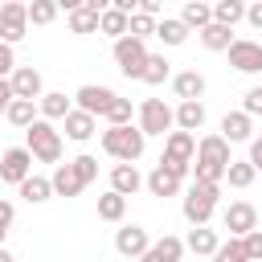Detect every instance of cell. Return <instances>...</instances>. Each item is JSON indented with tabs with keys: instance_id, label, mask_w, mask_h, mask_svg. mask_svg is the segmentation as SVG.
Returning a JSON list of instances; mask_svg holds the SVG:
<instances>
[{
	"instance_id": "6da1fadb",
	"label": "cell",
	"mask_w": 262,
	"mask_h": 262,
	"mask_svg": "<svg viewBox=\"0 0 262 262\" xmlns=\"http://www.w3.org/2000/svg\"><path fill=\"white\" fill-rule=\"evenodd\" d=\"M98 143H102V151L111 160H139L143 147H147V131L139 123H106Z\"/></svg>"
},
{
	"instance_id": "7a4b0ae2",
	"label": "cell",
	"mask_w": 262,
	"mask_h": 262,
	"mask_svg": "<svg viewBox=\"0 0 262 262\" xmlns=\"http://www.w3.org/2000/svg\"><path fill=\"white\" fill-rule=\"evenodd\" d=\"M217 201H221V180H196L184 188V201H180V213L188 225H209V217L217 213Z\"/></svg>"
},
{
	"instance_id": "3957f363",
	"label": "cell",
	"mask_w": 262,
	"mask_h": 262,
	"mask_svg": "<svg viewBox=\"0 0 262 262\" xmlns=\"http://www.w3.org/2000/svg\"><path fill=\"white\" fill-rule=\"evenodd\" d=\"M25 143H29L33 160H41V164H57V160H61V131H57L53 119H45V115H37V119L25 127Z\"/></svg>"
},
{
	"instance_id": "277c9868",
	"label": "cell",
	"mask_w": 262,
	"mask_h": 262,
	"mask_svg": "<svg viewBox=\"0 0 262 262\" xmlns=\"http://www.w3.org/2000/svg\"><path fill=\"white\" fill-rule=\"evenodd\" d=\"M192 160H196V139H192V131L172 127V131L164 135V156H160V164H168L176 176H192Z\"/></svg>"
},
{
	"instance_id": "5b68a950",
	"label": "cell",
	"mask_w": 262,
	"mask_h": 262,
	"mask_svg": "<svg viewBox=\"0 0 262 262\" xmlns=\"http://www.w3.org/2000/svg\"><path fill=\"white\" fill-rule=\"evenodd\" d=\"M111 57H115V66H119L123 78H139L143 74V61H147V41L135 37V33H123V37H115Z\"/></svg>"
},
{
	"instance_id": "8992f818",
	"label": "cell",
	"mask_w": 262,
	"mask_h": 262,
	"mask_svg": "<svg viewBox=\"0 0 262 262\" xmlns=\"http://www.w3.org/2000/svg\"><path fill=\"white\" fill-rule=\"evenodd\" d=\"M139 127L147 131V135H168L172 127H176V111L164 102V98H143L139 102Z\"/></svg>"
},
{
	"instance_id": "52a82bcc",
	"label": "cell",
	"mask_w": 262,
	"mask_h": 262,
	"mask_svg": "<svg viewBox=\"0 0 262 262\" xmlns=\"http://www.w3.org/2000/svg\"><path fill=\"white\" fill-rule=\"evenodd\" d=\"M29 4L25 0H4L0 4V41H25V33H29Z\"/></svg>"
},
{
	"instance_id": "ba28073f",
	"label": "cell",
	"mask_w": 262,
	"mask_h": 262,
	"mask_svg": "<svg viewBox=\"0 0 262 262\" xmlns=\"http://www.w3.org/2000/svg\"><path fill=\"white\" fill-rule=\"evenodd\" d=\"M229 53V66L237 74H262V41H250V37H233V45L225 49Z\"/></svg>"
},
{
	"instance_id": "9c48e42d",
	"label": "cell",
	"mask_w": 262,
	"mask_h": 262,
	"mask_svg": "<svg viewBox=\"0 0 262 262\" xmlns=\"http://www.w3.org/2000/svg\"><path fill=\"white\" fill-rule=\"evenodd\" d=\"M29 172H33V151H29V143H25V147H8V151L0 156V180H4V184H20Z\"/></svg>"
},
{
	"instance_id": "30bf717a",
	"label": "cell",
	"mask_w": 262,
	"mask_h": 262,
	"mask_svg": "<svg viewBox=\"0 0 262 262\" xmlns=\"http://www.w3.org/2000/svg\"><path fill=\"white\" fill-rule=\"evenodd\" d=\"M143 188H147L151 196H160V201H164V196H180V188H184V176H176L168 164H156V168L143 176Z\"/></svg>"
},
{
	"instance_id": "8fae6325",
	"label": "cell",
	"mask_w": 262,
	"mask_h": 262,
	"mask_svg": "<svg viewBox=\"0 0 262 262\" xmlns=\"http://www.w3.org/2000/svg\"><path fill=\"white\" fill-rule=\"evenodd\" d=\"M221 225H225L229 233L246 237V233L258 225V209H254L250 201H229V205H225V213H221Z\"/></svg>"
},
{
	"instance_id": "7c38bea8",
	"label": "cell",
	"mask_w": 262,
	"mask_h": 262,
	"mask_svg": "<svg viewBox=\"0 0 262 262\" xmlns=\"http://www.w3.org/2000/svg\"><path fill=\"white\" fill-rule=\"evenodd\" d=\"M147 246H151V237H147L143 225H123V229H115V254H119V258H143Z\"/></svg>"
},
{
	"instance_id": "4fadbf2b",
	"label": "cell",
	"mask_w": 262,
	"mask_h": 262,
	"mask_svg": "<svg viewBox=\"0 0 262 262\" xmlns=\"http://www.w3.org/2000/svg\"><path fill=\"white\" fill-rule=\"evenodd\" d=\"M115 102V90L111 86H94V82H86V86H78L74 90V106H82V111H90V115H106V106Z\"/></svg>"
},
{
	"instance_id": "5bb4252c",
	"label": "cell",
	"mask_w": 262,
	"mask_h": 262,
	"mask_svg": "<svg viewBox=\"0 0 262 262\" xmlns=\"http://www.w3.org/2000/svg\"><path fill=\"white\" fill-rule=\"evenodd\" d=\"M61 131H66V139L86 143L90 135H98V115H90V111H82V106H70V115L61 119Z\"/></svg>"
},
{
	"instance_id": "9a60e30c",
	"label": "cell",
	"mask_w": 262,
	"mask_h": 262,
	"mask_svg": "<svg viewBox=\"0 0 262 262\" xmlns=\"http://www.w3.org/2000/svg\"><path fill=\"white\" fill-rule=\"evenodd\" d=\"M221 135L229 143H250L254 139V115L250 111H225L221 115Z\"/></svg>"
},
{
	"instance_id": "2e32d148",
	"label": "cell",
	"mask_w": 262,
	"mask_h": 262,
	"mask_svg": "<svg viewBox=\"0 0 262 262\" xmlns=\"http://www.w3.org/2000/svg\"><path fill=\"white\" fill-rule=\"evenodd\" d=\"M8 78H12V90H16L20 98H41V94H45V78H41V70H33V66H16Z\"/></svg>"
},
{
	"instance_id": "e0dca14e",
	"label": "cell",
	"mask_w": 262,
	"mask_h": 262,
	"mask_svg": "<svg viewBox=\"0 0 262 262\" xmlns=\"http://www.w3.org/2000/svg\"><path fill=\"white\" fill-rule=\"evenodd\" d=\"M111 188H119L123 196H135V192L143 188V176H139L135 160H119V164L111 168Z\"/></svg>"
},
{
	"instance_id": "ac0fdd59",
	"label": "cell",
	"mask_w": 262,
	"mask_h": 262,
	"mask_svg": "<svg viewBox=\"0 0 262 262\" xmlns=\"http://www.w3.org/2000/svg\"><path fill=\"white\" fill-rule=\"evenodd\" d=\"M196 160H205V164H229L233 156H229V139L225 135H201L196 139Z\"/></svg>"
},
{
	"instance_id": "d6986e66",
	"label": "cell",
	"mask_w": 262,
	"mask_h": 262,
	"mask_svg": "<svg viewBox=\"0 0 262 262\" xmlns=\"http://www.w3.org/2000/svg\"><path fill=\"white\" fill-rule=\"evenodd\" d=\"M49 180H53V196H78V192L86 188V180L78 176V168H74V160H70V164H57Z\"/></svg>"
},
{
	"instance_id": "ffe728a7",
	"label": "cell",
	"mask_w": 262,
	"mask_h": 262,
	"mask_svg": "<svg viewBox=\"0 0 262 262\" xmlns=\"http://www.w3.org/2000/svg\"><path fill=\"white\" fill-rule=\"evenodd\" d=\"M188 254V246L180 242V237H172V233H164L160 242H151L147 246V254H143V262H180Z\"/></svg>"
},
{
	"instance_id": "44dd1931",
	"label": "cell",
	"mask_w": 262,
	"mask_h": 262,
	"mask_svg": "<svg viewBox=\"0 0 262 262\" xmlns=\"http://www.w3.org/2000/svg\"><path fill=\"white\" fill-rule=\"evenodd\" d=\"M196 37H201V45H205V49H213V53H225V49L233 45V25L209 20L205 29H196Z\"/></svg>"
},
{
	"instance_id": "7402d4cb",
	"label": "cell",
	"mask_w": 262,
	"mask_h": 262,
	"mask_svg": "<svg viewBox=\"0 0 262 262\" xmlns=\"http://www.w3.org/2000/svg\"><path fill=\"white\" fill-rule=\"evenodd\" d=\"M184 246H188V254H196V258H213L221 242H217V229H209V225H192L188 237H184Z\"/></svg>"
},
{
	"instance_id": "603a6c76",
	"label": "cell",
	"mask_w": 262,
	"mask_h": 262,
	"mask_svg": "<svg viewBox=\"0 0 262 262\" xmlns=\"http://www.w3.org/2000/svg\"><path fill=\"white\" fill-rule=\"evenodd\" d=\"M205 74L201 70H180V74H172V90H176V98H205Z\"/></svg>"
},
{
	"instance_id": "cb8c5ba5",
	"label": "cell",
	"mask_w": 262,
	"mask_h": 262,
	"mask_svg": "<svg viewBox=\"0 0 262 262\" xmlns=\"http://www.w3.org/2000/svg\"><path fill=\"white\" fill-rule=\"evenodd\" d=\"M188 25H184V16H164V20H156V37L168 45V49H176V45H184L188 41Z\"/></svg>"
},
{
	"instance_id": "d4e9b609",
	"label": "cell",
	"mask_w": 262,
	"mask_h": 262,
	"mask_svg": "<svg viewBox=\"0 0 262 262\" xmlns=\"http://www.w3.org/2000/svg\"><path fill=\"white\" fill-rule=\"evenodd\" d=\"M16 192H20L29 205H45V201L53 196V180H49V176H33V172H29V176L16 184Z\"/></svg>"
},
{
	"instance_id": "484cf974",
	"label": "cell",
	"mask_w": 262,
	"mask_h": 262,
	"mask_svg": "<svg viewBox=\"0 0 262 262\" xmlns=\"http://www.w3.org/2000/svg\"><path fill=\"white\" fill-rule=\"evenodd\" d=\"M70 106H74V98H70L66 90H45V94L37 98V111H41L45 119H66Z\"/></svg>"
},
{
	"instance_id": "4316f807",
	"label": "cell",
	"mask_w": 262,
	"mask_h": 262,
	"mask_svg": "<svg viewBox=\"0 0 262 262\" xmlns=\"http://www.w3.org/2000/svg\"><path fill=\"white\" fill-rule=\"evenodd\" d=\"M176 127L201 131V127H205V102H201V98H180V106H176Z\"/></svg>"
},
{
	"instance_id": "83f0119b",
	"label": "cell",
	"mask_w": 262,
	"mask_h": 262,
	"mask_svg": "<svg viewBox=\"0 0 262 262\" xmlns=\"http://www.w3.org/2000/svg\"><path fill=\"white\" fill-rule=\"evenodd\" d=\"M98 217L111 221V225H119V221L127 217V196H123L119 188H106V192L98 196Z\"/></svg>"
},
{
	"instance_id": "f1b7e54d",
	"label": "cell",
	"mask_w": 262,
	"mask_h": 262,
	"mask_svg": "<svg viewBox=\"0 0 262 262\" xmlns=\"http://www.w3.org/2000/svg\"><path fill=\"white\" fill-rule=\"evenodd\" d=\"M127 20H131V12H123V8H115V4H111V8H102V12H98V33L115 41V37H123V33H127Z\"/></svg>"
},
{
	"instance_id": "f546056e",
	"label": "cell",
	"mask_w": 262,
	"mask_h": 262,
	"mask_svg": "<svg viewBox=\"0 0 262 262\" xmlns=\"http://www.w3.org/2000/svg\"><path fill=\"white\" fill-rule=\"evenodd\" d=\"M172 78V61L164 57V53H147V61H143V74H139V82H147V86H164Z\"/></svg>"
},
{
	"instance_id": "4dcf8cb0",
	"label": "cell",
	"mask_w": 262,
	"mask_h": 262,
	"mask_svg": "<svg viewBox=\"0 0 262 262\" xmlns=\"http://www.w3.org/2000/svg\"><path fill=\"white\" fill-rule=\"evenodd\" d=\"M37 115H41V111H37V98H20V94H16V98L8 102V111H4V119H8L12 127H20V131H25Z\"/></svg>"
},
{
	"instance_id": "1f68e13d",
	"label": "cell",
	"mask_w": 262,
	"mask_h": 262,
	"mask_svg": "<svg viewBox=\"0 0 262 262\" xmlns=\"http://www.w3.org/2000/svg\"><path fill=\"white\" fill-rule=\"evenodd\" d=\"M225 180H229V188H250L258 180V168L250 160H229L225 164Z\"/></svg>"
},
{
	"instance_id": "d6a6232c",
	"label": "cell",
	"mask_w": 262,
	"mask_h": 262,
	"mask_svg": "<svg viewBox=\"0 0 262 262\" xmlns=\"http://www.w3.org/2000/svg\"><path fill=\"white\" fill-rule=\"evenodd\" d=\"M66 16H70V33H74V37H90V33H98V12H94V8L82 4V8H74V12H66Z\"/></svg>"
},
{
	"instance_id": "836d02e7",
	"label": "cell",
	"mask_w": 262,
	"mask_h": 262,
	"mask_svg": "<svg viewBox=\"0 0 262 262\" xmlns=\"http://www.w3.org/2000/svg\"><path fill=\"white\" fill-rule=\"evenodd\" d=\"M180 16H184L188 29H205V25L213 20V4H209V0H188V4L180 8Z\"/></svg>"
},
{
	"instance_id": "e575fe53",
	"label": "cell",
	"mask_w": 262,
	"mask_h": 262,
	"mask_svg": "<svg viewBox=\"0 0 262 262\" xmlns=\"http://www.w3.org/2000/svg\"><path fill=\"white\" fill-rule=\"evenodd\" d=\"M213 20H221V25L246 20V0H213Z\"/></svg>"
},
{
	"instance_id": "d590c367",
	"label": "cell",
	"mask_w": 262,
	"mask_h": 262,
	"mask_svg": "<svg viewBox=\"0 0 262 262\" xmlns=\"http://www.w3.org/2000/svg\"><path fill=\"white\" fill-rule=\"evenodd\" d=\"M213 258H217V262H250V258H246V242H242L237 233H229V242H221Z\"/></svg>"
},
{
	"instance_id": "8d00e7d4",
	"label": "cell",
	"mask_w": 262,
	"mask_h": 262,
	"mask_svg": "<svg viewBox=\"0 0 262 262\" xmlns=\"http://www.w3.org/2000/svg\"><path fill=\"white\" fill-rule=\"evenodd\" d=\"M57 12H61V8H57V0H33V4H29V20H33V25H41V29H45V25H53V20H57Z\"/></svg>"
},
{
	"instance_id": "74e56055",
	"label": "cell",
	"mask_w": 262,
	"mask_h": 262,
	"mask_svg": "<svg viewBox=\"0 0 262 262\" xmlns=\"http://www.w3.org/2000/svg\"><path fill=\"white\" fill-rule=\"evenodd\" d=\"M127 33H135V37H156V16L151 12H143V8H135L131 12V20H127Z\"/></svg>"
},
{
	"instance_id": "f35d334b",
	"label": "cell",
	"mask_w": 262,
	"mask_h": 262,
	"mask_svg": "<svg viewBox=\"0 0 262 262\" xmlns=\"http://www.w3.org/2000/svg\"><path fill=\"white\" fill-rule=\"evenodd\" d=\"M131 115H135V111H131V98H119V94H115V102L106 106L102 119H106V123H131Z\"/></svg>"
},
{
	"instance_id": "ab89813d",
	"label": "cell",
	"mask_w": 262,
	"mask_h": 262,
	"mask_svg": "<svg viewBox=\"0 0 262 262\" xmlns=\"http://www.w3.org/2000/svg\"><path fill=\"white\" fill-rule=\"evenodd\" d=\"M74 168H78V176H82L86 184H94V180H98V156H78V160H74Z\"/></svg>"
},
{
	"instance_id": "60d3db41",
	"label": "cell",
	"mask_w": 262,
	"mask_h": 262,
	"mask_svg": "<svg viewBox=\"0 0 262 262\" xmlns=\"http://www.w3.org/2000/svg\"><path fill=\"white\" fill-rule=\"evenodd\" d=\"M242 242H246V258H250V262H258V258H262V229L254 225V229H250Z\"/></svg>"
},
{
	"instance_id": "b9f144b4",
	"label": "cell",
	"mask_w": 262,
	"mask_h": 262,
	"mask_svg": "<svg viewBox=\"0 0 262 262\" xmlns=\"http://www.w3.org/2000/svg\"><path fill=\"white\" fill-rule=\"evenodd\" d=\"M242 111H250V115H262V86H250V90L242 94Z\"/></svg>"
},
{
	"instance_id": "7bdbcfd3",
	"label": "cell",
	"mask_w": 262,
	"mask_h": 262,
	"mask_svg": "<svg viewBox=\"0 0 262 262\" xmlns=\"http://www.w3.org/2000/svg\"><path fill=\"white\" fill-rule=\"evenodd\" d=\"M16 70V53H12V41H0V74H12Z\"/></svg>"
},
{
	"instance_id": "ee69618b",
	"label": "cell",
	"mask_w": 262,
	"mask_h": 262,
	"mask_svg": "<svg viewBox=\"0 0 262 262\" xmlns=\"http://www.w3.org/2000/svg\"><path fill=\"white\" fill-rule=\"evenodd\" d=\"M12 98H16V90H12V78H8V74H0V115L8 111V102H12Z\"/></svg>"
},
{
	"instance_id": "f6af8a7d",
	"label": "cell",
	"mask_w": 262,
	"mask_h": 262,
	"mask_svg": "<svg viewBox=\"0 0 262 262\" xmlns=\"http://www.w3.org/2000/svg\"><path fill=\"white\" fill-rule=\"evenodd\" d=\"M12 221H16V205L0 196V225H8V229H12Z\"/></svg>"
},
{
	"instance_id": "bcb514c9",
	"label": "cell",
	"mask_w": 262,
	"mask_h": 262,
	"mask_svg": "<svg viewBox=\"0 0 262 262\" xmlns=\"http://www.w3.org/2000/svg\"><path fill=\"white\" fill-rule=\"evenodd\" d=\"M246 20L262 33V0H254V4H246Z\"/></svg>"
},
{
	"instance_id": "7dc6e473",
	"label": "cell",
	"mask_w": 262,
	"mask_h": 262,
	"mask_svg": "<svg viewBox=\"0 0 262 262\" xmlns=\"http://www.w3.org/2000/svg\"><path fill=\"white\" fill-rule=\"evenodd\" d=\"M250 164L262 172V135H254V139H250Z\"/></svg>"
},
{
	"instance_id": "c3c4849f",
	"label": "cell",
	"mask_w": 262,
	"mask_h": 262,
	"mask_svg": "<svg viewBox=\"0 0 262 262\" xmlns=\"http://www.w3.org/2000/svg\"><path fill=\"white\" fill-rule=\"evenodd\" d=\"M139 8H143V12H151V16H160V8H164V0H139Z\"/></svg>"
},
{
	"instance_id": "681fc988",
	"label": "cell",
	"mask_w": 262,
	"mask_h": 262,
	"mask_svg": "<svg viewBox=\"0 0 262 262\" xmlns=\"http://www.w3.org/2000/svg\"><path fill=\"white\" fill-rule=\"evenodd\" d=\"M111 4H115V8H123V12H135V8H139V0H111Z\"/></svg>"
},
{
	"instance_id": "f907efd6",
	"label": "cell",
	"mask_w": 262,
	"mask_h": 262,
	"mask_svg": "<svg viewBox=\"0 0 262 262\" xmlns=\"http://www.w3.org/2000/svg\"><path fill=\"white\" fill-rule=\"evenodd\" d=\"M82 4H86V0H57V8H61V12H74V8H82Z\"/></svg>"
},
{
	"instance_id": "816d5d0a",
	"label": "cell",
	"mask_w": 262,
	"mask_h": 262,
	"mask_svg": "<svg viewBox=\"0 0 262 262\" xmlns=\"http://www.w3.org/2000/svg\"><path fill=\"white\" fill-rule=\"evenodd\" d=\"M86 8H94V12H102V8H111V0H86Z\"/></svg>"
},
{
	"instance_id": "f5cc1de1",
	"label": "cell",
	"mask_w": 262,
	"mask_h": 262,
	"mask_svg": "<svg viewBox=\"0 0 262 262\" xmlns=\"http://www.w3.org/2000/svg\"><path fill=\"white\" fill-rule=\"evenodd\" d=\"M0 262H12V250L8 246H0Z\"/></svg>"
},
{
	"instance_id": "db71d44e",
	"label": "cell",
	"mask_w": 262,
	"mask_h": 262,
	"mask_svg": "<svg viewBox=\"0 0 262 262\" xmlns=\"http://www.w3.org/2000/svg\"><path fill=\"white\" fill-rule=\"evenodd\" d=\"M4 237H8V225H0V246H4Z\"/></svg>"
},
{
	"instance_id": "11a10c76",
	"label": "cell",
	"mask_w": 262,
	"mask_h": 262,
	"mask_svg": "<svg viewBox=\"0 0 262 262\" xmlns=\"http://www.w3.org/2000/svg\"><path fill=\"white\" fill-rule=\"evenodd\" d=\"M0 4H4V0H0Z\"/></svg>"
},
{
	"instance_id": "9f6ffc18",
	"label": "cell",
	"mask_w": 262,
	"mask_h": 262,
	"mask_svg": "<svg viewBox=\"0 0 262 262\" xmlns=\"http://www.w3.org/2000/svg\"><path fill=\"white\" fill-rule=\"evenodd\" d=\"M209 4H213V0H209Z\"/></svg>"
}]
</instances>
